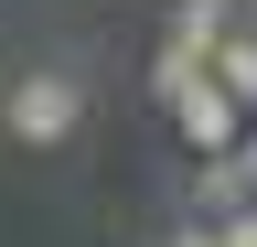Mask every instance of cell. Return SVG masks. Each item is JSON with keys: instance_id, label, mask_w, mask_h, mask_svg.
Listing matches in <instances>:
<instances>
[{"instance_id": "277c9868", "label": "cell", "mask_w": 257, "mask_h": 247, "mask_svg": "<svg viewBox=\"0 0 257 247\" xmlns=\"http://www.w3.org/2000/svg\"><path fill=\"white\" fill-rule=\"evenodd\" d=\"M236 22H246L236 0H182V11H172V54H214Z\"/></svg>"}, {"instance_id": "3957f363", "label": "cell", "mask_w": 257, "mask_h": 247, "mask_svg": "<svg viewBox=\"0 0 257 247\" xmlns=\"http://www.w3.org/2000/svg\"><path fill=\"white\" fill-rule=\"evenodd\" d=\"M204 75H214V86H225V97H236V108L257 118V33H246V22H236V33H225L214 54H204Z\"/></svg>"}, {"instance_id": "6da1fadb", "label": "cell", "mask_w": 257, "mask_h": 247, "mask_svg": "<svg viewBox=\"0 0 257 247\" xmlns=\"http://www.w3.org/2000/svg\"><path fill=\"white\" fill-rule=\"evenodd\" d=\"M0 129H11V140H32V150L75 140V129H86V86H75V75H22L11 97H0Z\"/></svg>"}, {"instance_id": "7a4b0ae2", "label": "cell", "mask_w": 257, "mask_h": 247, "mask_svg": "<svg viewBox=\"0 0 257 247\" xmlns=\"http://www.w3.org/2000/svg\"><path fill=\"white\" fill-rule=\"evenodd\" d=\"M172 129H182V140H193V150L214 161V150H236V140H246V108L225 97V86H193V97L172 108Z\"/></svg>"}, {"instance_id": "8992f818", "label": "cell", "mask_w": 257, "mask_h": 247, "mask_svg": "<svg viewBox=\"0 0 257 247\" xmlns=\"http://www.w3.org/2000/svg\"><path fill=\"white\" fill-rule=\"evenodd\" d=\"M204 226H214V247H257V194L225 204V215H204Z\"/></svg>"}, {"instance_id": "5b68a950", "label": "cell", "mask_w": 257, "mask_h": 247, "mask_svg": "<svg viewBox=\"0 0 257 247\" xmlns=\"http://www.w3.org/2000/svg\"><path fill=\"white\" fill-rule=\"evenodd\" d=\"M193 86H214V75H204V54H172V43H161V65H150V97H161V108H182Z\"/></svg>"}]
</instances>
